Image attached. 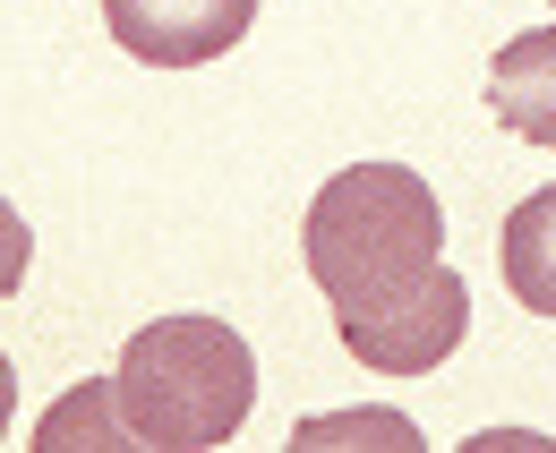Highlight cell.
Wrapping results in <instances>:
<instances>
[{
	"mask_svg": "<svg viewBox=\"0 0 556 453\" xmlns=\"http://www.w3.org/2000/svg\"><path fill=\"white\" fill-rule=\"evenodd\" d=\"M9 411H17V377H9V351H0V437H9Z\"/></svg>",
	"mask_w": 556,
	"mask_h": 453,
	"instance_id": "30bf717a",
	"label": "cell"
},
{
	"mask_svg": "<svg viewBox=\"0 0 556 453\" xmlns=\"http://www.w3.org/2000/svg\"><path fill=\"white\" fill-rule=\"evenodd\" d=\"M496 257H505L514 300H522V309H540V317H556V180H548V189H531L514 214H505Z\"/></svg>",
	"mask_w": 556,
	"mask_h": 453,
	"instance_id": "8992f818",
	"label": "cell"
},
{
	"mask_svg": "<svg viewBox=\"0 0 556 453\" xmlns=\"http://www.w3.org/2000/svg\"><path fill=\"white\" fill-rule=\"evenodd\" d=\"M300 257H308V282L334 300V325L386 317L412 291H428V274L445 265L437 189L403 163H351L317 189L300 223Z\"/></svg>",
	"mask_w": 556,
	"mask_h": 453,
	"instance_id": "6da1fadb",
	"label": "cell"
},
{
	"mask_svg": "<svg viewBox=\"0 0 556 453\" xmlns=\"http://www.w3.org/2000/svg\"><path fill=\"white\" fill-rule=\"evenodd\" d=\"M471 334V282L454 274V265H437L428 274V291H412L403 309H386V317H351L343 342L359 368H377V377H428L437 360H454V342Z\"/></svg>",
	"mask_w": 556,
	"mask_h": 453,
	"instance_id": "3957f363",
	"label": "cell"
},
{
	"mask_svg": "<svg viewBox=\"0 0 556 453\" xmlns=\"http://www.w3.org/2000/svg\"><path fill=\"white\" fill-rule=\"evenodd\" d=\"M291 445L300 453H326V445H386V453H412L419 428L403 411H326V419H300L291 428Z\"/></svg>",
	"mask_w": 556,
	"mask_h": 453,
	"instance_id": "ba28073f",
	"label": "cell"
},
{
	"mask_svg": "<svg viewBox=\"0 0 556 453\" xmlns=\"http://www.w3.org/2000/svg\"><path fill=\"white\" fill-rule=\"evenodd\" d=\"M103 26L146 68H206L257 26V0H103Z\"/></svg>",
	"mask_w": 556,
	"mask_h": 453,
	"instance_id": "277c9868",
	"label": "cell"
},
{
	"mask_svg": "<svg viewBox=\"0 0 556 453\" xmlns=\"http://www.w3.org/2000/svg\"><path fill=\"white\" fill-rule=\"evenodd\" d=\"M26 257H35V231H26V214L0 197V300L26 282Z\"/></svg>",
	"mask_w": 556,
	"mask_h": 453,
	"instance_id": "9c48e42d",
	"label": "cell"
},
{
	"mask_svg": "<svg viewBox=\"0 0 556 453\" xmlns=\"http://www.w3.org/2000/svg\"><path fill=\"white\" fill-rule=\"evenodd\" d=\"M257 402V351L223 317H154L129 334L112 368V411L129 445L154 453H206L231 445Z\"/></svg>",
	"mask_w": 556,
	"mask_h": 453,
	"instance_id": "7a4b0ae2",
	"label": "cell"
},
{
	"mask_svg": "<svg viewBox=\"0 0 556 453\" xmlns=\"http://www.w3.org/2000/svg\"><path fill=\"white\" fill-rule=\"evenodd\" d=\"M488 112L522 146H556V26L548 35H505L488 61Z\"/></svg>",
	"mask_w": 556,
	"mask_h": 453,
	"instance_id": "5b68a950",
	"label": "cell"
},
{
	"mask_svg": "<svg viewBox=\"0 0 556 453\" xmlns=\"http://www.w3.org/2000/svg\"><path fill=\"white\" fill-rule=\"evenodd\" d=\"M35 445H43V453H70V445H129V428H121V411H112V377H94V386L61 393V402L43 411V428H35Z\"/></svg>",
	"mask_w": 556,
	"mask_h": 453,
	"instance_id": "52a82bcc",
	"label": "cell"
}]
</instances>
